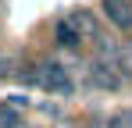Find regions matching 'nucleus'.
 I'll list each match as a JSON object with an SVG mask.
<instances>
[{
  "instance_id": "obj_3",
  "label": "nucleus",
  "mask_w": 132,
  "mask_h": 128,
  "mask_svg": "<svg viewBox=\"0 0 132 128\" xmlns=\"http://www.w3.org/2000/svg\"><path fill=\"white\" fill-rule=\"evenodd\" d=\"M100 14L121 29V32H132V0H100Z\"/></svg>"
},
{
  "instance_id": "obj_8",
  "label": "nucleus",
  "mask_w": 132,
  "mask_h": 128,
  "mask_svg": "<svg viewBox=\"0 0 132 128\" xmlns=\"http://www.w3.org/2000/svg\"><path fill=\"white\" fill-rule=\"evenodd\" d=\"M125 50H129V57H132V43H129V46H125Z\"/></svg>"
},
{
  "instance_id": "obj_5",
  "label": "nucleus",
  "mask_w": 132,
  "mask_h": 128,
  "mask_svg": "<svg viewBox=\"0 0 132 128\" xmlns=\"http://www.w3.org/2000/svg\"><path fill=\"white\" fill-rule=\"evenodd\" d=\"M68 21L82 32V36H93V32H100V25H96V14L93 11H71L68 14Z\"/></svg>"
},
{
  "instance_id": "obj_1",
  "label": "nucleus",
  "mask_w": 132,
  "mask_h": 128,
  "mask_svg": "<svg viewBox=\"0 0 132 128\" xmlns=\"http://www.w3.org/2000/svg\"><path fill=\"white\" fill-rule=\"evenodd\" d=\"M29 82H36L43 93H54V96H71L75 93V82H71V75H68V68L61 61L36 64V71L29 75Z\"/></svg>"
},
{
  "instance_id": "obj_4",
  "label": "nucleus",
  "mask_w": 132,
  "mask_h": 128,
  "mask_svg": "<svg viewBox=\"0 0 132 128\" xmlns=\"http://www.w3.org/2000/svg\"><path fill=\"white\" fill-rule=\"evenodd\" d=\"M54 43H57V50L75 53V50L82 46V32H79L68 18H57V21H54Z\"/></svg>"
},
{
  "instance_id": "obj_2",
  "label": "nucleus",
  "mask_w": 132,
  "mask_h": 128,
  "mask_svg": "<svg viewBox=\"0 0 132 128\" xmlns=\"http://www.w3.org/2000/svg\"><path fill=\"white\" fill-rule=\"evenodd\" d=\"M86 78H89L93 89H104V93H118V89L125 85V78L114 71V64H111V61H100V57L86 68Z\"/></svg>"
},
{
  "instance_id": "obj_7",
  "label": "nucleus",
  "mask_w": 132,
  "mask_h": 128,
  "mask_svg": "<svg viewBox=\"0 0 132 128\" xmlns=\"http://www.w3.org/2000/svg\"><path fill=\"white\" fill-rule=\"evenodd\" d=\"M107 125H111V128H132V110H121V114H114Z\"/></svg>"
},
{
  "instance_id": "obj_9",
  "label": "nucleus",
  "mask_w": 132,
  "mask_h": 128,
  "mask_svg": "<svg viewBox=\"0 0 132 128\" xmlns=\"http://www.w3.org/2000/svg\"><path fill=\"white\" fill-rule=\"evenodd\" d=\"M61 128H71V125H61Z\"/></svg>"
},
{
  "instance_id": "obj_6",
  "label": "nucleus",
  "mask_w": 132,
  "mask_h": 128,
  "mask_svg": "<svg viewBox=\"0 0 132 128\" xmlns=\"http://www.w3.org/2000/svg\"><path fill=\"white\" fill-rule=\"evenodd\" d=\"M0 128H25V121H22L18 110H11L7 103H0Z\"/></svg>"
}]
</instances>
